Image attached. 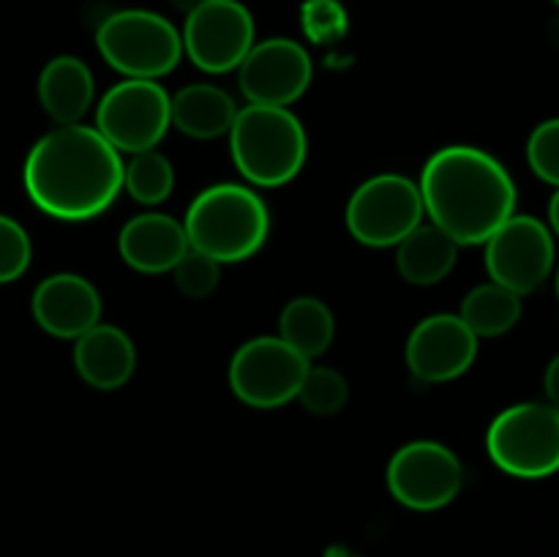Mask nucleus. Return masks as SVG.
Wrapping results in <instances>:
<instances>
[{
    "mask_svg": "<svg viewBox=\"0 0 559 557\" xmlns=\"http://www.w3.org/2000/svg\"><path fill=\"white\" fill-rule=\"evenodd\" d=\"M527 162L544 183L559 189V118L535 126L527 140Z\"/></svg>",
    "mask_w": 559,
    "mask_h": 557,
    "instance_id": "bb28decb",
    "label": "nucleus"
},
{
    "mask_svg": "<svg viewBox=\"0 0 559 557\" xmlns=\"http://www.w3.org/2000/svg\"><path fill=\"white\" fill-rule=\"evenodd\" d=\"M33 320L55 339H80L102 322V295L80 273H52L36 287Z\"/></svg>",
    "mask_w": 559,
    "mask_h": 557,
    "instance_id": "2eb2a0df",
    "label": "nucleus"
},
{
    "mask_svg": "<svg viewBox=\"0 0 559 557\" xmlns=\"http://www.w3.org/2000/svg\"><path fill=\"white\" fill-rule=\"evenodd\" d=\"M169 115L180 134L191 137V140H216V137L229 134L238 107L227 91L200 82V85L180 87L175 93Z\"/></svg>",
    "mask_w": 559,
    "mask_h": 557,
    "instance_id": "6ab92c4d",
    "label": "nucleus"
},
{
    "mask_svg": "<svg viewBox=\"0 0 559 557\" xmlns=\"http://www.w3.org/2000/svg\"><path fill=\"white\" fill-rule=\"evenodd\" d=\"M311 360L282 336H257L229 360V388L249 407L276 410L298 399Z\"/></svg>",
    "mask_w": 559,
    "mask_h": 557,
    "instance_id": "1a4fd4ad",
    "label": "nucleus"
},
{
    "mask_svg": "<svg viewBox=\"0 0 559 557\" xmlns=\"http://www.w3.org/2000/svg\"><path fill=\"white\" fill-rule=\"evenodd\" d=\"M74 369L96 391H118L136 369L134 342L118 325L98 322L74 339Z\"/></svg>",
    "mask_w": 559,
    "mask_h": 557,
    "instance_id": "f3484780",
    "label": "nucleus"
},
{
    "mask_svg": "<svg viewBox=\"0 0 559 557\" xmlns=\"http://www.w3.org/2000/svg\"><path fill=\"white\" fill-rule=\"evenodd\" d=\"M557 298H559V268H557Z\"/></svg>",
    "mask_w": 559,
    "mask_h": 557,
    "instance_id": "2f4dec72",
    "label": "nucleus"
},
{
    "mask_svg": "<svg viewBox=\"0 0 559 557\" xmlns=\"http://www.w3.org/2000/svg\"><path fill=\"white\" fill-rule=\"evenodd\" d=\"M551 3H555V5H557V9H559V0H551Z\"/></svg>",
    "mask_w": 559,
    "mask_h": 557,
    "instance_id": "473e14b6",
    "label": "nucleus"
},
{
    "mask_svg": "<svg viewBox=\"0 0 559 557\" xmlns=\"http://www.w3.org/2000/svg\"><path fill=\"white\" fill-rule=\"evenodd\" d=\"M278 336L298 349L304 358H317L325 353L336 336V320L333 311L328 309L325 300L311 298V295H300L293 298L278 315Z\"/></svg>",
    "mask_w": 559,
    "mask_h": 557,
    "instance_id": "412c9836",
    "label": "nucleus"
},
{
    "mask_svg": "<svg viewBox=\"0 0 559 557\" xmlns=\"http://www.w3.org/2000/svg\"><path fill=\"white\" fill-rule=\"evenodd\" d=\"M484 246L491 282L502 284L522 298L546 284L555 271V233L549 224L527 213H513Z\"/></svg>",
    "mask_w": 559,
    "mask_h": 557,
    "instance_id": "9b49d317",
    "label": "nucleus"
},
{
    "mask_svg": "<svg viewBox=\"0 0 559 557\" xmlns=\"http://www.w3.org/2000/svg\"><path fill=\"white\" fill-rule=\"evenodd\" d=\"M404 358L420 382H451L478 358V336L459 315H431L413 328Z\"/></svg>",
    "mask_w": 559,
    "mask_h": 557,
    "instance_id": "4468645a",
    "label": "nucleus"
},
{
    "mask_svg": "<svg viewBox=\"0 0 559 557\" xmlns=\"http://www.w3.org/2000/svg\"><path fill=\"white\" fill-rule=\"evenodd\" d=\"M459 317L478 339L502 336L522 320V295L511 293V289L497 282L478 284V287L464 295Z\"/></svg>",
    "mask_w": 559,
    "mask_h": 557,
    "instance_id": "4be33fe9",
    "label": "nucleus"
},
{
    "mask_svg": "<svg viewBox=\"0 0 559 557\" xmlns=\"http://www.w3.org/2000/svg\"><path fill=\"white\" fill-rule=\"evenodd\" d=\"M549 224H551L549 227L551 233L559 238V189L551 194V200H549Z\"/></svg>",
    "mask_w": 559,
    "mask_h": 557,
    "instance_id": "c756f323",
    "label": "nucleus"
},
{
    "mask_svg": "<svg viewBox=\"0 0 559 557\" xmlns=\"http://www.w3.org/2000/svg\"><path fill=\"white\" fill-rule=\"evenodd\" d=\"M314 66L309 52L295 38H265L254 42L243 63L238 66V82L246 102L262 107H289L311 85Z\"/></svg>",
    "mask_w": 559,
    "mask_h": 557,
    "instance_id": "ddd939ff",
    "label": "nucleus"
},
{
    "mask_svg": "<svg viewBox=\"0 0 559 557\" xmlns=\"http://www.w3.org/2000/svg\"><path fill=\"white\" fill-rule=\"evenodd\" d=\"M183 222L169 213H140L129 218L118 235V251L136 273H169L189 251Z\"/></svg>",
    "mask_w": 559,
    "mask_h": 557,
    "instance_id": "dca6fc26",
    "label": "nucleus"
},
{
    "mask_svg": "<svg viewBox=\"0 0 559 557\" xmlns=\"http://www.w3.org/2000/svg\"><path fill=\"white\" fill-rule=\"evenodd\" d=\"M349 399V382L342 371L331 366H309L304 382H300L298 402L311 415H336L342 413Z\"/></svg>",
    "mask_w": 559,
    "mask_h": 557,
    "instance_id": "b1692460",
    "label": "nucleus"
},
{
    "mask_svg": "<svg viewBox=\"0 0 559 557\" xmlns=\"http://www.w3.org/2000/svg\"><path fill=\"white\" fill-rule=\"evenodd\" d=\"M96 47L126 80H162L183 58L178 27L147 9L112 11L96 27Z\"/></svg>",
    "mask_w": 559,
    "mask_h": 557,
    "instance_id": "39448f33",
    "label": "nucleus"
},
{
    "mask_svg": "<svg viewBox=\"0 0 559 557\" xmlns=\"http://www.w3.org/2000/svg\"><path fill=\"white\" fill-rule=\"evenodd\" d=\"M486 451L513 478L538 481L559 473V410L549 402L506 407L486 431Z\"/></svg>",
    "mask_w": 559,
    "mask_h": 557,
    "instance_id": "423d86ee",
    "label": "nucleus"
},
{
    "mask_svg": "<svg viewBox=\"0 0 559 557\" xmlns=\"http://www.w3.org/2000/svg\"><path fill=\"white\" fill-rule=\"evenodd\" d=\"M300 27L314 44H336L347 36L349 14L342 0H304Z\"/></svg>",
    "mask_w": 559,
    "mask_h": 557,
    "instance_id": "393cba45",
    "label": "nucleus"
},
{
    "mask_svg": "<svg viewBox=\"0 0 559 557\" xmlns=\"http://www.w3.org/2000/svg\"><path fill=\"white\" fill-rule=\"evenodd\" d=\"M229 153L249 183L276 189L300 175L309 153V137L289 107L246 104L229 129Z\"/></svg>",
    "mask_w": 559,
    "mask_h": 557,
    "instance_id": "20e7f679",
    "label": "nucleus"
},
{
    "mask_svg": "<svg viewBox=\"0 0 559 557\" xmlns=\"http://www.w3.org/2000/svg\"><path fill=\"white\" fill-rule=\"evenodd\" d=\"M173 3H175V9H180V11H183V14H189V11L197 9V5H200L202 0H173Z\"/></svg>",
    "mask_w": 559,
    "mask_h": 557,
    "instance_id": "7c9ffc66",
    "label": "nucleus"
},
{
    "mask_svg": "<svg viewBox=\"0 0 559 557\" xmlns=\"http://www.w3.org/2000/svg\"><path fill=\"white\" fill-rule=\"evenodd\" d=\"M25 191L60 222L98 216L123 189V158L93 126H58L25 158Z\"/></svg>",
    "mask_w": 559,
    "mask_h": 557,
    "instance_id": "f257e3e1",
    "label": "nucleus"
},
{
    "mask_svg": "<svg viewBox=\"0 0 559 557\" xmlns=\"http://www.w3.org/2000/svg\"><path fill=\"white\" fill-rule=\"evenodd\" d=\"M183 55L205 74L235 71L254 47V16L240 0H202L186 14Z\"/></svg>",
    "mask_w": 559,
    "mask_h": 557,
    "instance_id": "9d476101",
    "label": "nucleus"
},
{
    "mask_svg": "<svg viewBox=\"0 0 559 557\" xmlns=\"http://www.w3.org/2000/svg\"><path fill=\"white\" fill-rule=\"evenodd\" d=\"M175 287L191 300H202L207 295L216 293L218 282H222V262H216L213 257L202 254V251L189 249L180 257L178 265L173 268Z\"/></svg>",
    "mask_w": 559,
    "mask_h": 557,
    "instance_id": "a878e982",
    "label": "nucleus"
},
{
    "mask_svg": "<svg viewBox=\"0 0 559 557\" xmlns=\"http://www.w3.org/2000/svg\"><path fill=\"white\" fill-rule=\"evenodd\" d=\"M169 104L173 96L158 80H123L98 102L93 129L118 153L153 151L173 126Z\"/></svg>",
    "mask_w": 559,
    "mask_h": 557,
    "instance_id": "6e6552de",
    "label": "nucleus"
},
{
    "mask_svg": "<svg viewBox=\"0 0 559 557\" xmlns=\"http://www.w3.org/2000/svg\"><path fill=\"white\" fill-rule=\"evenodd\" d=\"M33 257L25 227L0 213V284H9L27 271Z\"/></svg>",
    "mask_w": 559,
    "mask_h": 557,
    "instance_id": "cd10ccee",
    "label": "nucleus"
},
{
    "mask_svg": "<svg viewBox=\"0 0 559 557\" xmlns=\"http://www.w3.org/2000/svg\"><path fill=\"white\" fill-rule=\"evenodd\" d=\"M191 249L216 262H243L262 249L271 233V213L254 189L216 183L200 191L183 218Z\"/></svg>",
    "mask_w": 559,
    "mask_h": 557,
    "instance_id": "7ed1b4c3",
    "label": "nucleus"
},
{
    "mask_svg": "<svg viewBox=\"0 0 559 557\" xmlns=\"http://www.w3.org/2000/svg\"><path fill=\"white\" fill-rule=\"evenodd\" d=\"M388 489L413 511H440L462 491L464 467L456 453L435 440H415L388 462Z\"/></svg>",
    "mask_w": 559,
    "mask_h": 557,
    "instance_id": "f8f14e48",
    "label": "nucleus"
},
{
    "mask_svg": "<svg viewBox=\"0 0 559 557\" xmlns=\"http://www.w3.org/2000/svg\"><path fill=\"white\" fill-rule=\"evenodd\" d=\"M123 189L140 205H158L175 189L173 162L156 147L131 153V162L123 164Z\"/></svg>",
    "mask_w": 559,
    "mask_h": 557,
    "instance_id": "5701e85b",
    "label": "nucleus"
},
{
    "mask_svg": "<svg viewBox=\"0 0 559 557\" xmlns=\"http://www.w3.org/2000/svg\"><path fill=\"white\" fill-rule=\"evenodd\" d=\"M96 96L91 69L74 55H58L38 74V102L58 126L80 123Z\"/></svg>",
    "mask_w": 559,
    "mask_h": 557,
    "instance_id": "a211bd4d",
    "label": "nucleus"
},
{
    "mask_svg": "<svg viewBox=\"0 0 559 557\" xmlns=\"http://www.w3.org/2000/svg\"><path fill=\"white\" fill-rule=\"evenodd\" d=\"M424 213V197L415 180L399 173H382L353 191L344 218L358 244L388 249L420 227Z\"/></svg>",
    "mask_w": 559,
    "mask_h": 557,
    "instance_id": "0eeeda50",
    "label": "nucleus"
},
{
    "mask_svg": "<svg viewBox=\"0 0 559 557\" xmlns=\"http://www.w3.org/2000/svg\"><path fill=\"white\" fill-rule=\"evenodd\" d=\"M420 197L431 224L459 246L486 244L516 213V183L491 153L448 145L426 162Z\"/></svg>",
    "mask_w": 559,
    "mask_h": 557,
    "instance_id": "f03ea898",
    "label": "nucleus"
},
{
    "mask_svg": "<svg viewBox=\"0 0 559 557\" xmlns=\"http://www.w3.org/2000/svg\"><path fill=\"white\" fill-rule=\"evenodd\" d=\"M459 244L437 224H420L396 246V265L404 282L431 287L456 268Z\"/></svg>",
    "mask_w": 559,
    "mask_h": 557,
    "instance_id": "aec40b11",
    "label": "nucleus"
},
{
    "mask_svg": "<svg viewBox=\"0 0 559 557\" xmlns=\"http://www.w3.org/2000/svg\"><path fill=\"white\" fill-rule=\"evenodd\" d=\"M544 391H546V399H549V404H555L559 410V355H555V358L549 360V366H546Z\"/></svg>",
    "mask_w": 559,
    "mask_h": 557,
    "instance_id": "c85d7f7f",
    "label": "nucleus"
}]
</instances>
